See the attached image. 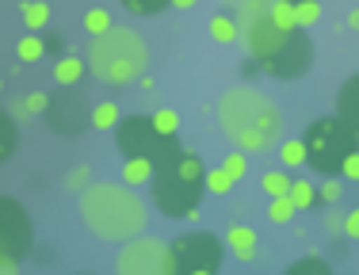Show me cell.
I'll use <instances>...</instances> for the list:
<instances>
[{
	"label": "cell",
	"mask_w": 359,
	"mask_h": 275,
	"mask_svg": "<svg viewBox=\"0 0 359 275\" xmlns=\"http://www.w3.org/2000/svg\"><path fill=\"white\" fill-rule=\"evenodd\" d=\"M344 23H348L352 31H359V8H352V12H348V20H344Z\"/></svg>",
	"instance_id": "42"
},
{
	"label": "cell",
	"mask_w": 359,
	"mask_h": 275,
	"mask_svg": "<svg viewBox=\"0 0 359 275\" xmlns=\"http://www.w3.org/2000/svg\"><path fill=\"white\" fill-rule=\"evenodd\" d=\"M31 241H35V229H31L23 203H15L12 195H0V264L20 268L31 253Z\"/></svg>",
	"instance_id": "8"
},
{
	"label": "cell",
	"mask_w": 359,
	"mask_h": 275,
	"mask_svg": "<svg viewBox=\"0 0 359 275\" xmlns=\"http://www.w3.org/2000/svg\"><path fill=\"white\" fill-rule=\"evenodd\" d=\"M46 126L57 138H81L92 126V103L84 100V92L76 88H62L46 100V111H42Z\"/></svg>",
	"instance_id": "9"
},
{
	"label": "cell",
	"mask_w": 359,
	"mask_h": 275,
	"mask_svg": "<svg viewBox=\"0 0 359 275\" xmlns=\"http://www.w3.org/2000/svg\"><path fill=\"white\" fill-rule=\"evenodd\" d=\"M84 73H88V62L76 58V54H62L54 62V84H57V88H76Z\"/></svg>",
	"instance_id": "15"
},
{
	"label": "cell",
	"mask_w": 359,
	"mask_h": 275,
	"mask_svg": "<svg viewBox=\"0 0 359 275\" xmlns=\"http://www.w3.org/2000/svg\"><path fill=\"white\" fill-rule=\"evenodd\" d=\"M222 172H226V176L237 184V180L249 176V157H245L241 149H237V153H226V161H222Z\"/></svg>",
	"instance_id": "32"
},
{
	"label": "cell",
	"mask_w": 359,
	"mask_h": 275,
	"mask_svg": "<svg viewBox=\"0 0 359 275\" xmlns=\"http://www.w3.org/2000/svg\"><path fill=\"white\" fill-rule=\"evenodd\" d=\"M42 54H46V42L39 39V31H27L15 42V58H20V62H39Z\"/></svg>",
	"instance_id": "23"
},
{
	"label": "cell",
	"mask_w": 359,
	"mask_h": 275,
	"mask_svg": "<svg viewBox=\"0 0 359 275\" xmlns=\"http://www.w3.org/2000/svg\"><path fill=\"white\" fill-rule=\"evenodd\" d=\"M138 84H142V88H145V92H153V88H157V81H153V76H145V73L138 76Z\"/></svg>",
	"instance_id": "43"
},
{
	"label": "cell",
	"mask_w": 359,
	"mask_h": 275,
	"mask_svg": "<svg viewBox=\"0 0 359 275\" xmlns=\"http://www.w3.org/2000/svg\"><path fill=\"white\" fill-rule=\"evenodd\" d=\"M283 39H287V31H279L276 23L268 20V15H260V20L245 23V46H249L252 62H260V65L276 58V50L283 46Z\"/></svg>",
	"instance_id": "12"
},
{
	"label": "cell",
	"mask_w": 359,
	"mask_h": 275,
	"mask_svg": "<svg viewBox=\"0 0 359 275\" xmlns=\"http://www.w3.org/2000/svg\"><path fill=\"white\" fill-rule=\"evenodd\" d=\"M310 65H313V42L302 27H294V31H287V39H283V46L276 50V58L264 62L260 69L268 76H276V81H298Z\"/></svg>",
	"instance_id": "10"
},
{
	"label": "cell",
	"mask_w": 359,
	"mask_h": 275,
	"mask_svg": "<svg viewBox=\"0 0 359 275\" xmlns=\"http://www.w3.org/2000/svg\"><path fill=\"white\" fill-rule=\"evenodd\" d=\"M226 4H229V0H226ZM233 4H237V0H233Z\"/></svg>",
	"instance_id": "47"
},
{
	"label": "cell",
	"mask_w": 359,
	"mask_h": 275,
	"mask_svg": "<svg viewBox=\"0 0 359 275\" xmlns=\"http://www.w3.org/2000/svg\"><path fill=\"white\" fill-rule=\"evenodd\" d=\"M279 165H283L287 172L306 165V145H302V138H290V142L279 145Z\"/></svg>",
	"instance_id": "24"
},
{
	"label": "cell",
	"mask_w": 359,
	"mask_h": 275,
	"mask_svg": "<svg viewBox=\"0 0 359 275\" xmlns=\"http://www.w3.org/2000/svg\"><path fill=\"white\" fill-rule=\"evenodd\" d=\"M115 142H118V153H123V157H149L153 168L184 153V145H180L176 138H161L157 130H153L149 115H126V119H118Z\"/></svg>",
	"instance_id": "7"
},
{
	"label": "cell",
	"mask_w": 359,
	"mask_h": 275,
	"mask_svg": "<svg viewBox=\"0 0 359 275\" xmlns=\"http://www.w3.org/2000/svg\"><path fill=\"white\" fill-rule=\"evenodd\" d=\"M0 275H15V268H8V264H0Z\"/></svg>",
	"instance_id": "44"
},
{
	"label": "cell",
	"mask_w": 359,
	"mask_h": 275,
	"mask_svg": "<svg viewBox=\"0 0 359 275\" xmlns=\"http://www.w3.org/2000/svg\"><path fill=\"white\" fill-rule=\"evenodd\" d=\"M268 20L276 23L279 31H294V4H287V0H271L268 4Z\"/></svg>",
	"instance_id": "27"
},
{
	"label": "cell",
	"mask_w": 359,
	"mask_h": 275,
	"mask_svg": "<svg viewBox=\"0 0 359 275\" xmlns=\"http://www.w3.org/2000/svg\"><path fill=\"white\" fill-rule=\"evenodd\" d=\"M340 195H344L340 180H337V176H325V184L318 187V199H321V203H340Z\"/></svg>",
	"instance_id": "37"
},
{
	"label": "cell",
	"mask_w": 359,
	"mask_h": 275,
	"mask_svg": "<svg viewBox=\"0 0 359 275\" xmlns=\"http://www.w3.org/2000/svg\"><path fill=\"white\" fill-rule=\"evenodd\" d=\"M340 176H344V180H352V184H359V149L344 157V165H340Z\"/></svg>",
	"instance_id": "39"
},
{
	"label": "cell",
	"mask_w": 359,
	"mask_h": 275,
	"mask_svg": "<svg viewBox=\"0 0 359 275\" xmlns=\"http://www.w3.org/2000/svg\"><path fill=\"white\" fill-rule=\"evenodd\" d=\"M222 245H226L229 256H237L241 264H252L256 256H260V237H256V229H252V226H241V222L226 229Z\"/></svg>",
	"instance_id": "13"
},
{
	"label": "cell",
	"mask_w": 359,
	"mask_h": 275,
	"mask_svg": "<svg viewBox=\"0 0 359 275\" xmlns=\"http://www.w3.org/2000/svg\"><path fill=\"white\" fill-rule=\"evenodd\" d=\"M115 275H165V241L130 237L115 256Z\"/></svg>",
	"instance_id": "11"
},
{
	"label": "cell",
	"mask_w": 359,
	"mask_h": 275,
	"mask_svg": "<svg viewBox=\"0 0 359 275\" xmlns=\"http://www.w3.org/2000/svg\"><path fill=\"white\" fill-rule=\"evenodd\" d=\"M123 8L130 15H157L161 8H168V0H123Z\"/></svg>",
	"instance_id": "35"
},
{
	"label": "cell",
	"mask_w": 359,
	"mask_h": 275,
	"mask_svg": "<svg viewBox=\"0 0 359 275\" xmlns=\"http://www.w3.org/2000/svg\"><path fill=\"white\" fill-rule=\"evenodd\" d=\"M290 172L287 168H271V172H264L260 176V192L268 195V199H279V195H287L290 192Z\"/></svg>",
	"instance_id": "19"
},
{
	"label": "cell",
	"mask_w": 359,
	"mask_h": 275,
	"mask_svg": "<svg viewBox=\"0 0 359 275\" xmlns=\"http://www.w3.org/2000/svg\"><path fill=\"white\" fill-rule=\"evenodd\" d=\"M287 199L294 203V210H298V214H302V210H310V206H318V187H313V180L294 176V180H290Z\"/></svg>",
	"instance_id": "16"
},
{
	"label": "cell",
	"mask_w": 359,
	"mask_h": 275,
	"mask_svg": "<svg viewBox=\"0 0 359 275\" xmlns=\"http://www.w3.org/2000/svg\"><path fill=\"white\" fill-rule=\"evenodd\" d=\"M107 27H115L107 8H88V12H84V31H88L92 39H96V34H104Z\"/></svg>",
	"instance_id": "30"
},
{
	"label": "cell",
	"mask_w": 359,
	"mask_h": 275,
	"mask_svg": "<svg viewBox=\"0 0 359 275\" xmlns=\"http://www.w3.org/2000/svg\"><path fill=\"white\" fill-rule=\"evenodd\" d=\"M294 203L287 199V195H279V199H268V218L276 222V226H287L290 218H294Z\"/></svg>",
	"instance_id": "33"
},
{
	"label": "cell",
	"mask_w": 359,
	"mask_h": 275,
	"mask_svg": "<svg viewBox=\"0 0 359 275\" xmlns=\"http://www.w3.org/2000/svg\"><path fill=\"white\" fill-rule=\"evenodd\" d=\"M118 119H123V111H118V103H111V100L92 107V126H96V130H115Z\"/></svg>",
	"instance_id": "22"
},
{
	"label": "cell",
	"mask_w": 359,
	"mask_h": 275,
	"mask_svg": "<svg viewBox=\"0 0 359 275\" xmlns=\"http://www.w3.org/2000/svg\"><path fill=\"white\" fill-rule=\"evenodd\" d=\"M283 275H332L329 260H321V256H302V260H294Z\"/></svg>",
	"instance_id": "28"
},
{
	"label": "cell",
	"mask_w": 359,
	"mask_h": 275,
	"mask_svg": "<svg viewBox=\"0 0 359 275\" xmlns=\"http://www.w3.org/2000/svg\"><path fill=\"white\" fill-rule=\"evenodd\" d=\"M203 184H207V192H210V195H229V192H233V180H229L222 168H207Z\"/></svg>",
	"instance_id": "34"
},
{
	"label": "cell",
	"mask_w": 359,
	"mask_h": 275,
	"mask_svg": "<svg viewBox=\"0 0 359 275\" xmlns=\"http://www.w3.org/2000/svg\"><path fill=\"white\" fill-rule=\"evenodd\" d=\"M287 4H298V0H287Z\"/></svg>",
	"instance_id": "46"
},
{
	"label": "cell",
	"mask_w": 359,
	"mask_h": 275,
	"mask_svg": "<svg viewBox=\"0 0 359 275\" xmlns=\"http://www.w3.org/2000/svg\"><path fill=\"white\" fill-rule=\"evenodd\" d=\"M0 92H4V81H0Z\"/></svg>",
	"instance_id": "45"
},
{
	"label": "cell",
	"mask_w": 359,
	"mask_h": 275,
	"mask_svg": "<svg viewBox=\"0 0 359 275\" xmlns=\"http://www.w3.org/2000/svg\"><path fill=\"white\" fill-rule=\"evenodd\" d=\"M153 180V161L149 157H126L123 161V184L138 187V184H149Z\"/></svg>",
	"instance_id": "18"
},
{
	"label": "cell",
	"mask_w": 359,
	"mask_h": 275,
	"mask_svg": "<svg viewBox=\"0 0 359 275\" xmlns=\"http://www.w3.org/2000/svg\"><path fill=\"white\" fill-rule=\"evenodd\" d=\"M340 234H348L352 241H359V206H352V210L340 218Z\"/></svg>",
	"instance_id": "38"
},
{
	"label": "cell",
	"mask_w": 359,
	"mask_h": 275,
	"mask_svg": "<svg viewBox=\"0 0 359 275\" xmlns=\"http://www.w3.org/2000/svg\"><path fill=\"white\" fill-rule=\"evenodd\" d=\"M337 119H344L348 126L359 134V73H352L337 92Z\"/></svg>",
	"instance_id": "14"
},
{
	"label": "cell",
	"mask_w": 359,
	"mask_h": 275,
	"mask_svg": "<svg viewBox=\"0 0 359 275\" xmlns=\"http://www.w3.org/2000/svg\"><path fill=\"white\" fill-rule=\"evenodd\" d=\"M149 123H153V130H157L161 138H176V134H180V115H176L172 107L153 111V115H149Z\"/></svg>",
	"instance_id": "26"
},
{
	"label": "cell",
	"mask_w": 359,
	"mask_h": 275,
	"mask_svg": "<svg viewBox=\"0 0 359 275\" xmlns=\"http://www.w3.org/2000/svg\"><path fill=\"white\" fill-rule=\"evenodd\" d=\"M46 92H27L20 103H15V111H12V119H35V115H42L46 111Z\"/></svg>",
	"instance_id": "25"
},
{
	"label": "cell",
	"mask_w": 359,
	"mask_h": 275,
	"mask_svg": "<svg viewBox=\"0 0 359 275\" xmlns=\"http://www.w3.org/2000/svg\"><path fill=\"white\" fill-rule=\"evenodd\" d=\"M318 20H321V0H298V4H294V23L302 31L313 27Z\"/></svg>",
	"instance_id": "29"
},
{
	"label": "cell",
	"mask_w": 359,
	"mask_h": 275,
	"mask_svg": "<svg viewBox=\"0 0 359 275\" xmlns=\"http://www.w3.org/2000/svg\"><path fill=\"white\" fill-rule=\"evenodd\" d=\"M199 0H168V8H176V12H187V8H195Z\"/></svg>",
	"instance_id": "40"
},
{
	"label": "cell",
	"mask_w": 359,
	"mask_h": 275,
	"mask_svg": "<svg viewBox=\"0 0 359 275\" xmlns=\"http://www.w3.org/2000/svg\"><path fill=\"white\" fill-rule=\"evenodd\" d=\"M88 69L107 84H130L149 65V46L134 27H107L88 46Z\"/></svg>",
	"instance_id": "4"
},
{
	"label": "cell",
	"mask_w": 359,
	"mask_h": 275,
	"mask_svg": "<svg viewBox=\"0 0 359 275\" xmlns=\"http://www.w3.org/2000/svg\"><path fill=\"white\" fill-rule=\"evenodd\" d=\"M237 34H241V23L233 20V15L218 12L215 20H210V39L222 42V46H229V42H237Z\"/></svg>",
	"instance_id": "20"
},
{
	"label": "cell",
	"mask_w": 359,
	"mask_h": 275,
	"mask_svg": "<svg viewBox=\"0 0 359 275\" xmlns=\"http://www.w3.org/2000/svg\"><path fill=\"white\" fill-rule=\"evenodd\" d=\"M218 123H222V134L241 153H260V149H271L279 142L283 111L268 96H260L256 88L241 84V88H229L218 100Z\"/></svg>",
	"instance_id": "1"
},
{
	"label": "cell",
	"mask_w": 359,
	"mask_h": 275,
	"mask_svg": "<svg viewBox=\"0 0 359 275\" xmlns=\"http://www.w3.org/2000/svg\"><path fill=\"white\" fill-rule=\"evenodd\" d=\"M207 168L195 153H180V157L165 161V165L153 168V180H149V195H153V206H157L165 218H199V203L207 195V184H203Z\"/></svg>",
	"instance_id": "3"
},
{
	"label": "cell",
	"mask_w": 359,
	"mask_h": 275,
	"mask_svg": "<svg viewBox=\"0 0 359 275\" xmlns=\"http://www.w3.org/2000/svg\"><path fill=\"white\" fill-rule=\"evenodd\" d=\"M81 218L100 241H130L149 226V210L126 184H88L81 192Z\"/></svg>",
	"instance_id": "2"
},
{
	"label": "cell",
	"mask_w": 359,
	"mask_h": 275,
	"mask_svg": "<svg viewBox=\"0 0 359 275\" xmlns=\"http://www.w3.org/2000/svg\"><path fill=\"white\" fill-rule=\"evenodd\" d=\"M302 145H306V165L313 172H321V176H340L344 157L359 149V134L344 123V119L321 115L306 126Z\"/></svg>",
	"instance_id": "5"
},
{
	"label": "cell",
	"mask_w": 359,
	"mask_h": 275,
	"mask_svg": "<svg viewBox=\"0 0 359 275\" xmlns=\"http://www.w3.org/2000/svg\"><path fill=\"white\" fill-rule=\"evenodd\" d=\"M20 145V130H15V119L8 111H0V161H8Z\"/></svg>",
	"instance_id": "21"
},
{
	"label": "cell",
	"mask_w": 359,
	"mask_h": 275,
	"mask_svg": "<svg viewBox=\"0 0 359 275\" xmlns=\"http://www.w3.org/2000/svg\"><path fill=\"white\" fill-rule=\"evenodd\" d=\"M268 4H271V0H237V23L245 27V23L268 15Z\"/></svg>",
	"instance_id": "31"
},
{
	"label": "cell",
	"mask_w": 359,
	"mask_h": 275,
	"mask_svg": "<svg viewBox=\"0 0 359 275\" xmlns=\"http://www.w3.org/2000/svg\"><path fill=\"white\" fill-rule=\"evenodd\" d=\"M325 229H329V234H340V214H329V218H325Z\"/></svg>",
	"instance_id": "41"
},
{
	"label": "cell",
	"mask_w": 359,
	"mask_h": 275,
	"mask_svg": "<svg viewBox=\"0 0 359 275\" xmlns=\"http://www.w3.org/2000/svg\"><path fill=\"white\" fill-rule=\"evenodd\" d=\"M20 20L27 31H42L50 23V4L46 0H23L20 4Z\"/></svg>",
	"instance_id": "17"
},
{
	"label": "cell",
	"mask_w": 359,
	"mask_h": 275,
	"mask_svg": "<svg viewBox=\"0 0 359 275\" xmlns=\"http://www.w3.org/2000/svg\"><path fill=\"white\" fill-rule=\"evenodd\" d=\"M226 245L210 229L180 234L172 245H165V275H218Z\"/></svg>",
	"instance_id": "6"
},
{
	"label": "cell",
	"mask_w": 359,
	"mask_h": 275,
	"mask_svg": "<svg viewBox=\"0 0 359 275\" xmlns=\"http://www.w3.org/2000/svg\"><path fill=\"white\" fill-rule=\"evenodd\" d=\"M88 184H92V168L88 165H76L69 176H65V187H69V192H84Z\"/></svg>",
	"instance_id": "36"
}]
</instances>
